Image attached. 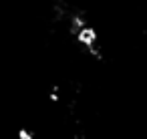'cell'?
Wrapping results in <instances>:
<instances>
[{
	"label": "cell",
	"instance_id": "3",
	"mask_svg": "<svg viewBox=\"0 0 147 139\" xmlns=\"http://www.w3.org/2000/svg\"><path fill=\"white\" fill-rule=\"evenodd\" d=\"M16 137H18V139H36V137L32 135V131L26 129V127H20V129L16 131Z\"/></svg>",
	"mask_w": 147,
	"mask_h": 139
},
{
	"label": "cell",
	"instance_id": "1",
	"mask_svg": "<svg viewBox=\"0 0 147 139\" xmlns=\"http://www.w3.org/2000/svg\"><path fill=\"white\" fill-rule=\"evenodd\" d=\"M75 40H77L81 47H85V51H87V49H91V47H95V45H97V40H99L97 28H95V26L85 24V26L75 34Z\"/></svg>",
	"mask_w": 147,
	"mask_h": 139
},
{
	"label": "cell",
	"instance_id": "4",
	"mask_svg": "<svg viewBox=\"0 0 147 139\" xmlns=\"http://www.w3.org/2000/svg\"><path fill=\"white\" fill-rule=\"evenodd\" d=\"M57 91H59V87H53V91H51V95H49V99H51V101H53V103H57V101H59V99H61V97H59V93H57Z\"/></svg>",
	"mask_w": 147,
	"mask_h": 139
},
{
	"label": "cell",
	"instance_id": "2",
	"mask_svg": "<svg viewBox=\"0 0 147 139\" xmlns=\"http://www.w3.org/2000/svg\"><path fill=\"white\" fill-rule=\"evenodd\" d=\"M87 24V20H85V16H81V14H77V16H71V22H69V32L75 36L83 26Z\"/></svg>",
	"mask_w": 147,
	"mask_h": 139
}]
</instances>
